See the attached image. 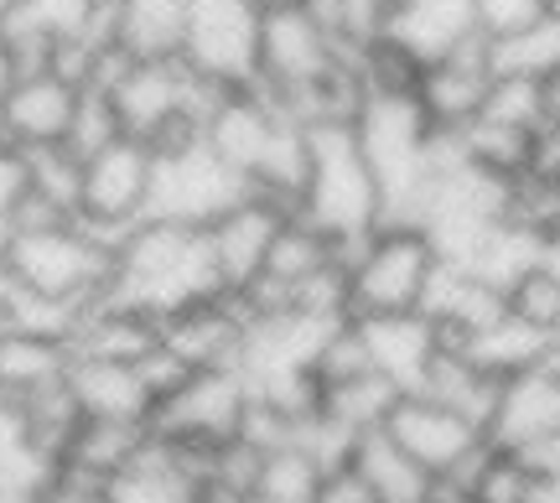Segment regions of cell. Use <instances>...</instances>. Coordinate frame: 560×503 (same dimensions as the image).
<instances>
[{"label":"cell","mask_w":560,"mask_h":503,"mask_svg":"<svg viewBox=\"0 0 560 503\" xmlns=\"http://www.w3.org/2000/svg\"><path fill=\"white\" fill-rule=\"evenodd\" d=\"M488 62H493V79H545L550 68H560V21H540L520 37L488 42Z\"/></svg>","instance_id":"32"},{"label":"cell","mask_w":560,"mask_h":503,"mask_svg":"<svg viewBox=\"0 0 560 503\" xmlns=\"http://www.w3.org/2000/svg\"><path fill=\"white\" fill-rule=\"evenodd\" d=\"M482 436L493 452H520V446L560 436V369L535 363L524 374H509L499 384V400H493Z\"/></svg>","instance_id":"13"},{"label":"cell","mask_w":560,"mask_h":503,"mask_svg":"<svg viewBox=\"0 0 560 503\" xmlns=\"http://www.w3.org/2000/svg\"><path fill=\"white\" fill-rule=\"evenodd\" d=\"M249 192H255L249 177H240L234 166H223L202 141H192V145H177V151H156V177H151L145 219L208 229L229 208H240Z\"/></svg>","instance_id":"5"},{"label":"cell","mask_w":560,"mask_h":503,"mask_svg":"<svg viewBox=\"0 0 560 503\" xmlns=\"http://www.w3.org/2000/svg\"><path fill=\"white\" fill-rule=\"evenodd\" d=\"M115 141H125V130H120V115H115L109 94L79 89V104H73V120H68V136H62V145H68L79 162H89V156L109 151Z\"/></svg>","instance_id":"36"},{"label":"cell","mask_w":560,"mask_h":503,"mask_svg":"<svg viewBox=\"0 0 560 503\" xmlns=\"http://www.w3.org/2000/svg\"><path fill=\"white\" fill-rule=\"evenodd\" d=\"M16 5L37 21V32H47L52 42H73L83 32L89 11H94V0H16Z\"/></svg>","instance_id":"41"},{"label":"cell","mask_w":560,"mask_h":503,"mask_svg":"<svg viewBox=\"0 0 560 503\" xmlns=\"http://www.w3.org/2000/svg\"><path fill=\"white\" fill-rule=\"evenodd\" d=\"M478 120L509 125V130H540V94L529 79H493Z\"/></svg>","instance_id":"40"},{"label":"cell","mask_w":560,"mask_h":503,"mask_svg":"<svg viewBox=\"0 0 560 503\" xmlns=\"http://www.w3.org/2000/svg\"><path fill=\"white\" fill-rule=\"evenodd\" d=\"M338 42L312 16V5L296 11H265L260 16V73L249 89L260 94H301L332 73Z\"/></svg>","instance_id":"10"},{"label":"cell","mask_w":560,"mask_h":503,"mask_svg":"<svg viewBox=\"0 0 560 503\" xmlns=\"http://www.w3.org/2000/svg\"><path fill=\"white\" fill-rule=\"evenodd\" d=\"M467 5H472L478 37H488V42L520 37L529 26L550 21V0H467Z\"/></svg>","instance_id":"39"},{"label":"cell","mask_w":560,"mask_h":503,"mask_svg":"<svg viewBox=\"0 0 560 503\" xmlns=\"http://www.w3.org/2000/svg\"><path fill=\"white\" fill-rule=\"evenodd\" d=\"M540 265H545V270H550V276H556V281H560V234H556V239H545V255H540Z\"/></svg>","instance_id":"48"},{"label":"cell","mask_w":560,"mask_h":503,"mask_svg":"<svg viewBox=\"0 0 560 503\" xmlns=\"http://www.w3.org/2000/svg\"><path fill=\"white\" fill-rule=\"evenodd\" d=\"M529 177H545V182H560V130L540 125L535 136H529V166H524Z\"/></svg>","instance_id":"45"},{"label":"cell","mask_w":560,"mask_h":503,"mask_svg":"<svg viewBox=\"0 0 560 503\" xmlns=\"http://www.w3.org/2000/svg\"><path fill=\"white\" fill-rule=\"evenodd\" d=\"M499 384L503 379H493V374L472 369L462 353L436 348V353H431V363H425V379H420L416 395L446 405V410H457L462 421H472L482 431V425H488V416H493V400H499Z\"/></svg>","instance_id":"24"},{"label":"cell","mask_w":560,"mask_h":503,"mask_svg":"<svg viewBox=\"0 0 560 503\" xmlns=\"http://www.w3.org/2000/svg\"><path fill=\"white\" fill-rule=\"evenodd\" d=\"M151 442V425H136V421H83L73 431V442L62 452L58 467H73V472H89L100 483H115L120 472L136 467V457L145 452Z\"/></svg>","instance_id":"23"},{"label":"cell","mask_w":560,"mask_h":503,"mask_svg":"<svg viewBox=\"0 0 560 503\" xmlns=\"http://www.w3.org/2000/svg\"><path fill=\"white\" fill-rule=\"evenodd\" d=\"M208 296H223L213 255H208V229L166 219H140L115 244V276L100 302L130 306L166 323L182 306H198Z\"/></svg>","instance_id":"1"},{"label":"cell","mask_w":560,"mask_h":503,"mask_svg":"<svg viewBox=\"0 0 560 503\" xmlns=\"http://www.w3.org/2000/svg\"><path fill=\"white\" fill-rule=\"evenodd\" d=\"M79 89L62 83L52 68L42 73H21L16 89L0 104V141L16 151H37V145H62L68 120H73Z\"/></svg>","instance_id":"16"},{"label":"cell","mask_w":560,"mask_h":503,"mask_svg":"<svg viewBox=\"0 0 560 503\" xmlns=\"http://www.w3.org/2000/svg\"><path fill=\"white\" fill-rule=\"evenodd\" d=\"M161 342V323L145 312L115 302H94L83 312L79 332H73V359H104V363H140Z\"/></svg>","instance_id":"21"},{"label":"cell","mask_w":560,"mask_h":503,"mask_svg":"<svg viewBox=\"0 0 560 503\" xmlns=\"http://www.w3.org/2000/svg\"><path fill=\"white\" fill-rule=\"evenodd\" d=\"M187 0H120V47L140 62L182 58Z\"/></svg>","instance_id":"26"},{"label":"cell","mask_w":560,"mask_h":503,"mask_svg":"<svg viewBox=\"0 0 560 503\" xmlns=\"http://www.w3.org/2000/svg\"><path fill=\"white\" fill-rule=\"evenodd\" d=\"M384 436L400 446L405 457L431 472V478H457L467 488V478L478 472V463L493 452L488 436H482L472 421H462L457 410L425 400V395H400V405L389 410L384 421Z\"/></svg>","instance_id":"9"},{"label":"cell","mask_w":560,"mask_h":503,"mask_svg":"<svg viewBox=\"0 0 560 503\" xmlns=\"http://www.w3.org/2000/svg\"><path fill=\"white\" fill-rule=\"evenodd\" d=\"M68 395L79 400L83 421H136L151 425V389L140 384L136 363H104V359H73L68 363Z\"/></svg>","instance_id":"19"},{"label":"cell","mask_w":560,"mask_h":503,"mask_svg":"<svg viewBox=\"0 0 560 503\" xmlns=\"http://www.w3.org/2000/svg\"><path fill=\"white\" fill-rule=\"evenodd\" d=\"M21 198H26V151L0 141V219L5 223H11Z\"/></svg>","instance_id":"44"},{"label":"cell","mask_w":560,"mask_h":503,"mask_svg":"<svg viewBox=\"0 0 560 503\" xmlns=\"http://www.w3.org/2000/svg\"><path fill=\"white\" fill-rule=\"evenodd\" d=\"M493 89V62H488V37H467L452 58L420 68L416 104L436 130H462L482 115V100Z\"/></svg>","instance_id":"14"},{"label":"cell","mask_w":560,"mask_h":503,"mask_svg":"<svg viewBox=\"0 0 560 503\" xmlns=\"http://www.w3.org/2000/svg\"><path fill=\"white\" fill-rule=\"evenodd\" d=\"M5 244H11V223L0 219V255H5Z\"/></svg>","instance_id":"50"},{"label":"cell","mask_w":560,"mask_h":503,"mask_svg":"<svg viewBox=\"0 0 560 503\" xmlns=\"http://www.w3.org/2000/svg\"><path fill=\"white\" fill-rule=\"evenodd\" d=\"M535 94H540V125L560 130V68H550L545 79H535Z\"/></svg>","instance_id":"46"},{"label":"cell","mask_w":560,"mask_h":503,"mask_svg":"<svg viewBox=\"0 0 560 503\" xmlns=\"http://www.w3.org/2000/svg\"><path fill=\"white\" fill-rule=\"evenodd\" d=\"M503 306H509V317H520L524 327L545 332L550 342L560 338V281L550 276V270H545V265H535L524 281L509 285Z\"/></svg>","instance_id":"37"},{"label":"cell","mask_w":560,"mask_h":503,"mask_svg":"<svg viewBox=\"0 0 560 503\" xmlns=\"http://www.w3.org/2000/svg\"><path fill=\"white\" fill-rule=\"evenodd\" d=\"M306 141H312V177L296 219L312 223L332 249L369 239L380 229V182L374 166L363 162L353 125H306Z\"/></svg>","instance_id":"2"},{"label":"cell","mask_w":560,"mask_h":503,"mask_svg":"<svg viewBox=\"0 0 560 503\" xmlns=\"http://www.w3.org/2000/svg\"><path fill=\"white\" fill-rule=\"evenodd\" d=\"M400 405V389L384 379V374H359V379H342L322 389V416H332L342 431L353 436H369V431H384L389 410Z\"/></svg>","instance_id":"29"},{"label":"cell","mask_w":560,"mask_h":503,"mask_svg":"<svg viewBox=\"0 0 560 503\" xmlns=\"http://www.w3.org/2000/svg\"><path fill=\"white\" fill-rule=\"evenodd\" d=\"M467 37H478L467 0H389L384 42H395L405 58H416L420 68L452 58Z\"/></svg>","instance_id":"17"},{"label":"cell","mask_w":560,"mask_h":503,"mask_svg":"<svg viewBox=\"0 0 560 503\" xmlns=\"http://www.w3.org/2000/svg\"><path fill=\"white\" fill-rule=\"evenodd\" d=\"M296 5H306V0H255V11H296Z\"/></svg>","instance_id":"49"},{"label":"cell","mask_w":560,"mask_h":503,"mask_svg":"<svg viewBox=\"0 0 560 503\" xmlns=\"http://www.w3.org/2000/svg\"><path fill=\"white\" fill-rule=\"evenodd\" d=\"M535 478L509 452H488L478 472L467 478V503H535Z\"/></svg>","instance_id":"38"},{"label":"cell","mask_w":560,"mask_h":503,"mask_svg":"<svg viewBox=\"0 0 560 503\" xmlns=\"http://www.w3.org/2000/svg\"><path fill=\"white\" fill-rule=\"evenodd\" d=\"M26 192H37L47 208H58L62 219H79L83 162L68 145H37V151H26Z\"/></svg>","instance_id":"33"},{"label":"cell","mask_w":560,"mask_h":503,"mask_svg":"<svg viewBox=\"0 0 560 503\" xmlns=\"http://www.w3.org/2000/svg\"><path fill=\"white\" fill-rule=\"evenodd\" d=\"M441 265L420 229H374L363 260L348 270V302L353 317H405L420 312L425 281Z\"/></svg>","instance_id":"4"},{"label":"cell","mask_w":560,"mask_h":503,"mask_svg":"<svg viewBox=\"0 0 560 503\" xmlns=\"http://www.w3.org/2000/svg\"><path fill=\"white\" fill-rule=\"evenodd\" d=\"M16 79H21V68H16V62H11V52L0 47V104H5V94L16 89Z\"/></svg>","instance_id":"47"},{"label":"cell","mask_w":560,"mask_h":503,"mask_svg":"<svg viewBox=\"0 0 560 503\" xmlns=\"http://www.w3.org/2000/svg\"><path fill=\"white\" fill-rule=\"evenodd\" d=\"M151 177H156V151L140 141H115L109 151L83 162V192H79V223L100 244H115L145 219L151 202Z\"/></svg>","instance_id":"7"},{"label":"cell","mask_w":560,"mask_h":503,"mask_svg":"<svg viewBox=\"0 0 560 503\" xmlns=\"http://www.w3.org/2000/svg\"><path fill=\"white\" fill-rule=\"evenodd\" d=\"M244 410H249V379L240 369H202V374H187L166 400H156L151 436L161 446L213 452V446L240 436Z\"/></svg>","instance_id":"6"},{"label":"cell","mask_w":560,"mask_h":503,"mask_svg":"<svg viewBox=\"0 0 560 503\" xmlns=\"http://www.w3.org/2000/svg\"><path fill=\"white\" fill-rule=\"evenodd\" d=\"M322 483V467L301 452L296 442L260 452V472H255V503H312Z\"/></svg>","instance_id":"34"},{"label":"cell","mask_w":560,"mask_h":503,"mask_svg":"<svg viewBox=\"0 0 560 503\" xmlns=\"http://www.w3.org/2000/svg\"><path fill=\"white\" fill-rule=\"evenodd\" d=\"M363 348H369V369L384 374L400 395H416L420 379H425V363L436 353V332L420 312H405V317H353Z\"/></svg>","instance_id":"18"},{"label":"cell","mask_w":560,"mask_h":503,"mask_svg":"<svg viewBox=\"0 0 560 503\" xmlns=\"http://www.w3.org/2000/svg\"><path fill=\"white\" fill-rule=\"evenodd\" d=\"M73 348L58 338H37V332H5L0 338V400H32L42 389L68 379Z\"/></svg>","instance_id":"22"},{"label":"cell","mask_w":560,"mask_h":503,"mask_svg":"<svg viewBox=\"0 0 560 503\" xmlns=\"http://www.w3.org/2000/svg\"><path fill=\"white\" fill-rule=\"evenodd\" d=\"M285 219H291L285 208H276L260 192H249L240 208H229L223 219L208 223V255H213L223 296H240L249 281H260L265 255H270V244H276Z\"/></svg>","instance_id":"12"},{"label":"cell","mask_w":560,"mask_h":503,"mask_svg":"<svg viewBox=\"0 0 560 503\" xmlns=\"http://www.w3.org/2000/svg\"><path fill=\"white\" fill-rule=\"evenodd\" d=\"M540 255H545V239L524 234V229H514V223H493V229L482 234L478 249L467 255L462 276H472L478 285H488V291L509 296V285L524 281V276L540 265Z\"/></svg>","instance_id":"27"},{"label":"cell","mask_w":560,"mask_h":503,"mask_svg":"<svg viewBox=\"0 0 560 503\" xmlns=\"http://www.w3.org/2000/svg\"><path fill=\"white\" fill-rule=\"evenodd\" d=\"M182 62L213 83L249 89L260 73V11H255V0H187Z\"/></svg>","instance_id":"8"},{"label":"cell","mask_w":560,"mask_h":503,"mask_svg":"<svg viewBox=\"0 0 560 503\" xmlns=\"http://www.w3.org/2000/svg\"><path fill=\"white\" fill-rule=\"evenodd\" d=\"M244 338H249V317L234 296H208L198 306H182L161 323V348L182 359L192 374L202 369H240Z\"/></svg>","instance_id":"11"},{"label":"cell","mask_w":560,"mask_h":503,"mask_svg":"<svg viewBox=\"0 0 560 503\" xmlns=\"http://www.w3.org/2000/svg\"><path fill=\"white\" fill-rule=\"evenodd\" d=\"M353 467H359L363 483L374 488V499L380 503H425L431 499V472H420V467L410 463L384 431L359 436V446H353Z\"/></svg>","instance_id":"28"},{"label":"cell","mask_w":560,"mask_h":503,"mask_svg":"<svg viewBox=\"0 0 560 503\" xmlns=\"http://www.w3.org/2000/svg\"><path fill=\"white\" fill-rule=\"evenodd\" d=\"M249 503H255V499H249Z\"/></svg>","instance_id":"52"},{"label":"cell","mask_w":560,"mask_h":503,"mask_svg":"<svg viewBox=\"0 0 560 503\" xmlns=\"http://www.w3.org/2000/svg\"><path fill=\"white\" fill-rule=\"evenodd\" d=\"M0 265H5V276H11L16 291H32V296H47V302L94 306L109 291L115 249L94 239L79 219H68V223H52V229L11 234Z\"/></svg>","instance_id":"3"},{"label":"cell","mask_w":560,"mask_h":503,"mask_svg":"<svg viewBox=\"0 0 560 503\" xmlns=\"http://www.w3.org/2000/svg\"><path fill=\"white\" fill-rule=\"evenodd\" d=\"M276 120L280 115L255 89H234V94L213 109V120L202 125V145H208L223 166H234L240 177H249L255 162H260L265 141H270V130H276Z\"/></svg>","instance_id":"20"},{"label":"cell","mask_w":560,"mask_h":503,"mask_svg":"<svg viewBox=\"0 0 560 503\" xmlns=\"http://www.w3.org/2000/svg\"><path fill=\"white\" fill-rule=\"evenodd\" d=\"M550 16H556V21H560V0H550Z\"/></svg>","instance_id":"51"},{"label":"cell","mask_w":560,"mask_h":503,"mask_svg":"<svg viewBox=\"0 0 560 503\" xmlns=\"http://www.w3.org/2000/svg\"><path fill=\"white\" fill-rule=\"evenodd\" d=\"M182 100H187V62L182 58H166V62L136 58L130 73L109 89V104H115V115H120V130L140 145H156L172 125L187 120V115H182Z\"/></svg>","instance_id":"15"},{"label":"cell","mask_w":560,"mask_h":503,"mask_svg":"<svg viewBox=\"0 0 560 503\" xmlns=\"http://www.w3.org/2000/svg\"><path fill=\"white\" fill-rule=\"evenodd\" d=\"M37 503H109V483L89 478V472H73V467H58L37 493Z\"/></svg>","instance_id":"42"},{"label":"cell","mask_w":560,"mask_h":503,"mask_svg":"<svg viewBox=\"0 0 560 503\" xmlns=\"http://www.w3.org/2000/svg\"><path fill=\"white\" fill-rule=\"evenodd\" d=\"M457 136H462L467 166H478V172H488V177H499V182L524 177V166H529V136L535 130H509V125H493V120H472V125H462Z\"/></svg>","instance_id":"30"},{"label":"cell","mask_w":560,"mask_h":503,"mask_svg":"<svg viewBox=\"0 0 560 503\" xmlns=\"http://www.w3.org/2000/svg\"><path fill=\"white\" fill-rule=\"evenodd\" d=\"M462 359L472 369H482V374H493V379H509V374H524V369L550 359V338L503 312L493 327H482V332H472L462 342Z\"/></svg>","instance_id":"25"},{"label":"cell","mask_w":560,"mask_h":503,"mask_svg":"<svg viewBox=\"0 0 560 503\" xmlns=\"http://www.w3.org/2000/svg\"><path fill=\"white\" fill-rule=\"evenodd\" d=\"M322 265H332V244L322 239L306 219H296V213H291V219L280 223V234H276V244H270V255H265L260 276L291 291V285L306 281V276H312V270H322Z\"/></svg>","instance_id":"31"},{"label":"cell","mask_w":560,"mask_h":503,"mask_svg":"<svg viewBox=\"0 0 560 503\" xmlns=\"http://www.w3.org/2000/svg\"><path fill=\"white\" fill-rule=\"evenodd\" d=\"M312 503H380V499H374V488L359 478V467L348 463V467H332V472H322L317 499H312Z\"/></svg>","instance_id":"43"},{"label":"cell","mask_w":560,"mask_h":503,"mask_svg":"<svg viewBox=\"0 0 560 503\" xmlns=\"http://www.w3.org/2000/svg\"><path fill=\"white\" fill-rule=\"evenodd\" d=\"M503 223H514L535 239H556L560 234V182L545 177H514L509 182V198H503Z\"/></svg>","instance_id":"35"}]
</instances>
